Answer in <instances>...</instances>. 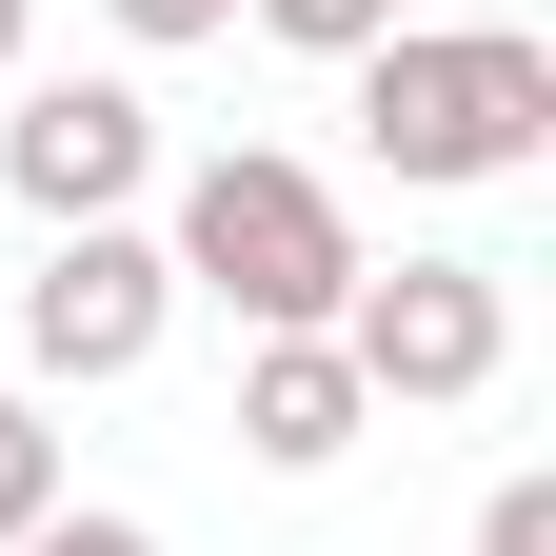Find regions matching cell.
Wrapping results in <instances>:
<instances>
[{
  "instance_id": "6da1fadb",
  "label": "cell",
  "mask_w": 556,
  "mask_h": 556,
  "mask_svg": "<svg viewBox=\"0 0 556 556\" xmlns=\"http://www.w3.org/2000/svg\"><path fill=\"white\" fill-rule=\"evenodd\" d=\"M199 299H219L239 338H338V299H358V219H338V179L318 160H278V139H239V160H199L179 179V239H160Z\"/></svg>"
},
{
  "instance_id": "7a4b0ae2",
  "label": "cell",
  "mask_w": 556,
  "mask_h": 556,
  "mask_svg": "<svg viewBox=\"0 0 556 556\" xmlns=\"http://www.w3.org/2000/svg\"><path fill=\"white\" fill-rule=\"evenodd\" d=\"M358 139L397 179H517L556 139V40L536 21H397V40H358Z\"/></svg>"
},
{
  "instance_id": "3957f363",
  "label": "cell",
  "mask_w": 556,
  "mask_h": 556,
  "mask_svg": "<svg viewBox=\"0 0 556 556\" xmlns=\"http://www.w3.org/2000/svg\"><path fill=\"white\" fill-rule=\"evenodd\" d=\"M160 318H179V258L139 239V219H60L40 278H21V358H40V378H139Z\"/></svg>"
},
{
  "instance_id": "277c9868",
  "label": "cell",
  "mask_w": 556,
  "mask_h": 556,
  "mask_svg": "<svg viewBox=\"0 0 556 556\" xmlns=\"http://www.w3.org/2000/svg\"><path fill=\"white\" fill-rule=\"evenodd\" d=\"M338 358H358V397H477V378L517 358V299L477 258H397V278L338 299Z\"/></svg>"
},
{
  "instance_id": "5b68a950",
  "label": "cell",
  "mask_w": 556,
  "mask_h": 556,
  "mask_svg": "<svg viewBox=\"0 0 556 556\" xmlns=\"http://www.w3.org/2000/svg\"><path fill=\"white\" fill-rule=\"evenodd\" d=\"M0 179H21L40 219H119V199L160 179V100H139V80H21Z\"/></svg>"
},
{
  "instance_id": "8992f818",
  "label": "cell",
  "mask_w": 556,
  "mask_h": 556,
  "mask_svg": "<svg viewBox=\"0 0 556 556\" xmlns=\"http://www.w3.org/2000/svg\"><path fill=\"white\" fill-rule=\"evenodd\" d=\"M358 358L338 338H239V457L258 477H318V457H358Z\"/></svg>"
},
{
  "instance_id": "52a82bcc",
  "label": "cell",
  "mask_w": 556,
  "mask_h": 556,
  "mask_svg": "<svg viewBox=\"0 0 556 556\" xmlns=\"http://www.w3.org/2000/svg\"><path fill=\"white\" fill-rule=\"evenodd\" d=\"M60 517V438H40V397H0V536H40Z\"/></svg>"
},
{
  "instance_id": "ba28073f",
  "label": "cell",
  "mask_w": 556,
  "mask_h": 556,
  "mask_svg": "<svg viewBox=\"0 0 556 556\" xmlns=\"http://www.w3.org/2000/svg\"><path fill=\"white\" fill-rule=\"evenodd\" d=\"M258 21L299 40V60H358V40H397V0H258Z\"/></svg>"
},
{
  "instance_id": "9c48e42d",
  "label": "cell",
  "mask_w": 556,
  "mask_h": 556,
  "mask_svg": "<svg viewBox=\"0 0 556 556\" xmlns=\"http://www.w3.org/2000/svg\"><path fill=\"white\" fill-rule=\"evenodd\" d=\"M477 556H556V477H497V517H477Z\"/></svg>"
},
{
  "instance_id": "30bf717a",
  "label": "cell",
  "mask_w": 556,
  "mask_h": 556,
  "mask_svg": "<svg viewBox=\"0 0 556 556\" xmlns=\"http://www.w3.org/2000/svg\"><path fill=\"white\" fill-rule=\"evenodd\" d=\"M21 556H160V536H139V517H80V497H60V517H40Z\"/></svg>"
},
{
  "instance_id": "8fae6325",
  "label": "cell",
  "mask_w": 556,
  "mask_h": 556,
  "mask_svg": "<svg viewBox=\"0 0 556 556\" xmlns=\"http://www.w3.org/2000/svg\"><path fill=\"white\" fill-rule=\"evenodd\" d=\"M239 0H119V40H219Z\"/></svg>"
},
{
  "instance_id": "7c38bea8",
  "label": "cell",
  "mask_w": 556,
  "mask_h": 556,
  "mask_svg": "<svg viewBox=\"0 0 556 556\" xmlns=\"http://www.w3.org/2000/svg\"><path fill=\"white\" fill-rule=\"evenodd\" d=\"M0 80H21V0H0Z\"/></svg>"
}]
</instances>
